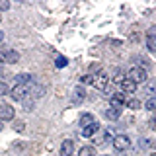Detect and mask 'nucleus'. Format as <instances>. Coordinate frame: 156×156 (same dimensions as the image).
<instances>
[{
	"label": "nucleus",
	"instance_id": "nucleus-1",
	"mask_svg": "<svg viewBox=\"0 0 156 156\" xmlns=\"http://www.w3.org/2000/svg\"><path fill=\"white\" fill-rule=\"evenodd\" d=\"M31 86L33 84H16L8 94L12 96V100H16V101H26L27 98L31 96Z\"/></svg>",
	"mask_w": 156,
	"mask_h": 156
},
{
	"label": "nucleus",
	"instance_id": "nucleus-2",
	"mask_svg": "<svg viewBox=\"0 0 156 156\" xmlns=\"http://www.w3.org/2000/svg\"><path fill=\"white\" fill-rule=\"evenodd\" d=\"M127 80L135 82V84H143V82H148V72L143 66H133L127 72Z\"/></svg>",
	"mask_w": 156,
	"mask_h": 156
},
{
	"label": "nucleus",
	"instance_id": "nucleus-3",
	"mask_svg": "<svg viewBox=\"0 0 156 156\" xmlns=\"http://www.w3.org/2000/svg\"><path fill=\"white\" fill-rule=\"evenodd\" d=\"M14 107L6 104V101H2L0 100V121H10V119H14Z\"/></svg>",
	"mask_w": 156,
	"mask_h": 156
},
{
	"label": "nucleus",
	"instance_id": "nucleus-4",
	"mask_svg": "<svg viewBox=\"0 0 156 156\" xmlns=\"http://www.w3.org/2000/svg\"><path fill=\"white\" fill-rule=\"evenodd\" d=\"M131 146V139L127 135H117L113 136V148L115 150H127Z\"/></svg>",
	"mask_w": 156,
	"mask_h": 156
},
{
	"label": "nucleus",
	"instance_id": "nucleus-5",
	"mask_svg": "<svg viewBox=\"0 0 156 156\" xmlns=\"http://www.w3.org/2000/svg\"><path fill=\"white\" fill-rule=\"evenodd\" d=\"M107 74H105V70H100L98 74H94V86L98 88V90H107Z\"/></svg>",
	"mask_w": 156,
	"mask_h": 156
},
{
	"label": "nucleus",
	"instance_id": "nucleus-6",
	"mask_svg": "<svg viewBox=\"0 0 156 156\" xmlns=\"http://www.w3.org/2000/svg\"><path fill=\"white\" fill-rule=\"evenodd\" d=\"M0 58H2V62H18L20 53L14 51V49H4V51L0 53Z\"/></svg>",
	"mask_w": 156,
	"mask_h": 156
},
{
	"label": "nucleus",
	"instance_id": "nucleus-7",
	"mask_svg": "<svg viewBox=\"0 0 156 156\" xmlns=\"http://www.w3.org/2000/svg\"><path fill=\"white\" fill-rule=\"evenodd\" d=\"M98 131H100V123H98V121H94L92 125H88V127H84V129H82V136L90 139V136H94Z\"/></svg>",
	"mask_w": 156,
	"mask_h": 156
},
{
	"label": "nucleus",
	"instance_id": "nucleus-8",
	"mask_svg": "<svg viewBox=\"0 0 156 156\" xmlns=\"http://www.w3.org/2000/svg\"><path fill=\"white\" fill-rule=\"evenodd\" d=\"M105 117H107V119H109V121H117V119H119V117H121V107L109 105V107H107V109H105Z\"/></svg>",
	"mask_w": 156,
	"mask_h": 156
},
{
	"label": "nucleus",
	"instance_id": "nucleus-9",
	"mask_svg": "<svg viewBox=\"0 0 156 156\" xmlns=\"http://www.w3.org/2000/svg\"><path fill=\"white\" fill-rule=\"evenodd\" d=\"M72 152H74V143H72V140H62L61 156H72Z\"/></svg>",
	"mask_w": 156,
	"mask_h": 156
},
{
	"label": "nucleus",
	"instance_id": "nucleus-10",
	"mask_svg": "<svg viewBox=\"0 0 156 156\" xmlns=\"http://www.w3.org/2000/svg\"><path fill=\"white\" fill-rule=\"evenodd\" d=\"M109 101H111V105H115V107H123L127 100H125V96H123V94H111Z\"/></svg>",
	"mask_w": 156,
	"mask_h": 156
},
{
	"label": "nucleus",
	"instance_id": "nucleus-11",
	"mask_svg": "<svg viewBox=\"0 0 156 156\" xmlns=\"http://www.w3.org/2000/svg\"><path fill=\"white\" fill-rule=\"evenodd\" d=\"M16 84H33V76L27 74V72L16 74Z\"/></svg>",
	"mask_w": 156,
	"mask_h": 156
},
{
	"label": "nucleus",
	"instance_id": "nucleus-12",
	"mask_svg": "<svg viewBox=\"0 0 156 156\" xmlns=\"http://www.w3.org/2000/svg\"><path fill=\"white\" fill-rule=\"evenodd\" d=\"M121 90H123V96H125V94H135V90H136V84L125 78V82L121 84Z\"/></svg>",
	"mask_w": 156,
	"mask_h": 156
},
{
	"label": "nucleus",
	"instance_id": "nucleus-13",
	"mask_svg": "<svg viewBox=\"0 0 156 156\" xmlns=\"http://www.w3.org/2000/svg\"><path fill=\"white\" fill-rule=\"evenodd\" d=\"M94 115H90V113H84V115H82L80 117V121H78V125H80L82 127V129H84V127H88V125H92V123H94Z\"/></svg>",
	"mask_w": 156,
	"mask_h": 156
},
{
	"label": "nucleus",
	"instance_id": "nucleus-14",
	"mask_svg": "<svg viewBox=\"0 0 156 156\" xmlns=\"http://www.w3.org/2000/svg\"><path fill=\"white\" fill-rule=\"evenodd\" d=\"M144 94H148L150 98H154V96H156V80H150V82H146Z\"/></svg>",
	"mask_w": 156,
	"mask_h": 156
},
{
	"label": "nucleus",
	"instance_id": "nucleus-15",
	"mask_svg": "<svg viewBox=\"0 0 156 156\" xmlns=\"http://www.w3.org/2000/svg\"><path fill=\"white\" fill-rule=\"evenodd\" d=\"M125 70H121V68H119V70H115V74H113V84H123V82H125Z\"/></svg>",
	"mask_w": 156,
	"mask_h": 156
},
{
	"label": "nucleus",
	"instance_id": "nucleus-16",
	"mask_svg": "<svg viewBox=\"0 0 156 156\" xmlns=\"http://www.w3.org/2000/svg\"><path fill=\"white\" fill-rule=\"evenodd\" d=\"M78 156H96V148L94 146H82L78 150Z\"/></svg>",
	"mask_w": 156,
	"mask_h": 156
},
{
	"label": "nucleus",
	"instance_id": "nucleus-17",
	"mask_svg": "<svg viewBox=\"0 0 156 156\" xmlns=\"http://www.w3.org/2000/svg\"><path fill=\"white\" fill-rule=\"evenodd\" d=\"M146 47L150 53H156V37H146Z\"/></svg>",
	"mask_w": 156,
	"mask_h": 156
},
{
	"label": "nucleus",
	"instance_id": "nucleus-18",
	"mask_svg": "<svg viewBox=\"0 0 156 156\" xmlns=\"http://www.w3.org/2000/svg\"><path fill=\"white\" fill-rule=\"evenodd\" d=\"M144 107L148 111H156V96L154 98H148V100H146V104H144Z\"/></svg>",
	"mask_w": 156,
	"mask_h": 156
},
{
	"label": "nucleus",
	"instance_id": "nucleus-19",
	"mask_svg": "<svg viewBox=\"0 0 156 156\" xmlns=\"http://www.w3.org/2000/svg\"><path fill=\"white\" fill-rule=\"evenodd\" d=\"M125 105L129 107V109H139V107H140V101L133 98V100H127V101H125Z\"/></svg>",
	"mask_w": 156,
	"mask_h": 156
},
{
	"label": "nucleus",
	"instance_id": "nucleus-20",
	"mask_svg": "<svg viewBox=\"0 0 156 156\" xmlns=\"http://www.w3.org/2000/svg\"><path fill=\"white\" fill-rule=\"evenodd\" d=\"M84 94H86L84 88H76V90H74V101H82V100H84Z\"/></svg>",
	"mask_w": 156,
	"mask_h": 156
},
{
	"label": "nucleus",
	"instance_id": "nucleus-21",
	"mask_svg": "<svg viewBox=\"0 0 156 156\" xmlns=\"http://www.w3.org/2000/svg\"><path fill=\"white\" fill-rule=\"evenodd\" d=\"M57 68H65L66 65H68V61H66V57H57Z\"/></svg>",
	"mask_w": 156,
	"mask_h": 156
},
{
	"label": "nucleus",
	"instance_id": "nucleus-22",
	"mask_svg": "<svg viewBox=\"0 0 156 156\" xmlns=\"http://www.w3.org/2000/svg\"><path fill=\"white\" fill-rule=\"evenodd\" d=\"M82 84H92V86H94V74H86V76H82Z\"/></svg>",
	"mask_w": 156,
	"mask_h": 156
},
{
	"label": "nucleus",
	"instance_id": "nucleus-23",
	"mask_svg": "<svg viewBox=\"0 0 156 156\" xmlns=\"http://www.w3.org/2000/svg\"><path fill=\"white\" fill-rule=\"evenodd\" d=\"M23 129H26V123H23V121H16V123H14V131H18V133H22Z\"/></svg>",
	"mask_w": 156,
	"mask_h": 156
},
{
	"label": "nucleus",
	"instance_id": "nucleus-24",
	"mask_svg": "<svg viewBox=\"0 0 156 156\" xmlns=\"http://www.w3.org/2000/svg\"><path fill=\"white\" fill-rule=\"evenodd\" d=\"M6 10H10V2H6V0H0V12H6Z\"/></svg>",
	"mask_w": 156,
	"mask_h": 156
},
{
	"label": "nucleus",
	"instance_id": "nucleus-25",
	"mask_svg": "<svg viewBox=\"0 0 156 156\" xmlns=\"http://www.w3.org/2000/svg\"><path fill=\"white\" fill-rule=\"evenodd\" d=\"M148 127H150L152 131H156V113H154V115L148 119Z\"/></svg>",
	"mask_w": 156,
	"mask_h": 156
},
{
	"label": "nucleus",
	"instance_id": "nucleus-26",
	"mask_svg": "<svg viewBox=\"0 0 156 156\" xmlns=\"http://www.w3.org/2000/svg\"><path fill=\"white\" fill-rule=\"evenodd\" d=\"M146 37H156V26H150L146 31Z\"/></svg>",
	"mask_w": 156,
	"mask_h": 156
},
{
	"label": "nucleus",
	"instance_id": "nucleus-27",
	"mask_svg": "<svg viewBox=\"0 0 156 156\" xmlns=\"http://www.w3.org/2000/svg\"><path fill=\"white\" fill-rule=\"evenodd\" d=\"M8 92H10V90H8V86H6V84H4V82H0V96H4V94H8Z\"/></svg>",
	"mask_w": 156,
	"mask_h": 156
},
{
	"label": "nucleus",
	"instance_id": "nucleus-28",
	"mask_svg": "<svg viewBox=\"0 0 156 156\" xmlns=\"http://www.w3.org/2000/svg\"><path fill=\"white\" fill-rule=\"evenodd\" d=\"M2 39H4V33H2V31H0V43H2Z\"/></svg>",
	"mask_w": 156,
	"mask_h": 156
},
{
	"label": "nucleus",
	"instance_id": "nucleus-29",
	"mask_svg": "<svg viewBox=\"0 0 156 156\" xmlns=\"http://www.w3.org/2000/svg\"><path fill=\"white\" fill-rule=\"evenodd\" d=\"M4 129V125H2V121H0V131H2Z\"/></svg>",
	"mask_w": 156,
	"mask_h": 156
},
{
	"label": "nucleus",
	"instance_id": "nucleus-30",
	"mask_svg": "<svg viewBox=\"0 0 156 156\" xmlns=\"http://www.w3.org/2000/svg\"><path fill=\"white\" fill-rule=\"evenodd\" d=\"M150 156H156V152H152V154H150Z\"/></svg>",
	"mask_w": 156,
	"mask_h": 156
},
{
	"label": "nucleus",
	"instance_id": "nucleus-31",
	"mask_svg": "<svg viewBox=\"0 0 156 156\" xmlns=\"http://www.w3.org/2000/svg\"><path fill=\"white\" fill-rule=\"evenodd\" d=\"M101 156H109V154H101Z\"/></svg>",
	"mask_w": 156,
	"mask_h": 156
},
{
	"label": "nucleus",
	"instance_id": "nucleus-32",
	"mask_svg": "<svg viewBox=\"0 0 156 156\" xmlns=\"http://www.w3.org/2000/svg\"><path fill=\"white\" fill-rule=\"evenodd\" d=\"M0 65H2V58H0Z\"/></svg>",
	"mask_w": 156,
	"mask_h": 156
}]
</instances>
